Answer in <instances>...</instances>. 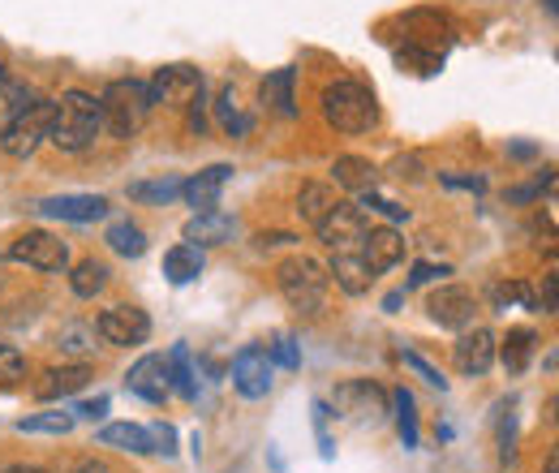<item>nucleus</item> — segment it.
Wrapping results in <instances>:
<instances>
[{"instance_id": "20e7f679", "label": "nucleus", "mask_w": 559, "mask_h": 473, "mask_svg": "<svg viewBox=\"0 0 559 473\" xmlns=\"http://www.w3.org/2000/svg\"><path fill=\"white\" fill-rule=\"evenodd\" d=\"M323 117H328V126L341 130V134H366V130L379 121L374 91L361 86V82H349V78L332 82V86L323 91Z\"/></svg>"}, {"instance_id": "2eb2a0df", "label": "nucleus", "mask_w": 559, "mask_h": 473, "mask_svg": "<svg viewBox=\"0 0 559 473\" xmlns=\"http://www.w3.org/2000/svg\"><path fill=\"white\" fill-rule=\"evenodd\" d=\"M126 388H130V397H139L146 405H164L168 401V366H164V357L159 353L139 357L130 366V375H126Z\"/></svg>"}, {"instance_id": "ea45409f", "label": "nucleus", "mask_w": 559, "mask_h": 473, "mask_svg": "<svg viewBox=\"0 0 559 473\" xmlns=\"http://www.w3.org/2000/svg\"><path fill=\"white\" fill-rule=\"evenodd\" d=\"M361 206H370V211H379V215H388V220H409V206L392 203V199H379L374 190H366V203Z\"/></svg>"}, {"instance_id": "09e8293b", "label": "nucleus", "mask_w": 559, "mask_h": 473, "mask_svg": "<svg viewBox=\"0 0 559 473\" xmlns=\"http://www.w3.org/2000/svg\"><path fill=\"white\" fill-rule=\"evenodd\" d=\"M73 473H108V470H104V465H95V461H86V465H78Z\"/></svg>"}, {"instance_id": "e433bc0d", "label": "nucleus", "mask_w": 559, "mask_h": 473, "mask_svg": "<svg viewBox=\"0 0 559 473\" xmlns=\"http://www.w3.org/2000/svg\"><path fill=\"white\" fill-rule=\"evenodd\" d=\"M328 417H332V405H328V401H314V430H319V452H323V461L336 457L332 435H328Z\"/></svg>"}, {"instance_id": "a211bd4d", "label": "nucleus", "mask_w": 559, "mask_h": 473, "mask_svg": "<svg viewBox=\"0 0 559 473\" xmlns=\"http://www.w3.org/2000/svg\"><path fill=\"white\" fill-rule=\"evenodd\" d=\"M233 233H237V220H228L224 211H194V215L186 220V241L199 246V250L233 241Z\"/></svg>"}, {"instance_id": "3c124183", "label": "nucleus", "mask_w": 559, "mask_h": 473, "mask_svg": "<svg viewBox=\"0 0 559 473\" xmlns=\"http://www.w3.org/2000/svg\"><path fill=\"white\" fill-rule=\"evenodd\" d=\"M0 91H4V66H0Z\"/></svg>"}, {"instance_id": "f257e3e1", "label": "nucleus", "mask_w": 559, "mask_h": 473, "mask_svg": "<svg viewBox=\"0 0 559 473\" xmlns=\"http://www.w3.org/2000/svg\"><path fill=\"white\" fill-rule=\"evenodd\" d=\"M99 130H104L99 99L86 95V91H66L61 104H57V121H52L48 142H57L66 155H82L86 146H95Z\"/></svg>"}, {"instance_id": "9b49d317", "label": "nucleus", "mask_w": 559, "mask_h": 473, "mask_svg": "<svg viewBox=\"0 0 559 473\" xmlns=\"http://www.w3.org/2000/svg\"><path fill=\"white\" fill-rule=\"evenodd\" d=\"M314 228H319V241H323L328 250H353V246H361V237H366V215H361V206L336 203Z\"/></svg>"}, {"instance_id": "412c9836", "label": "nucleus", "mask_w": 559, "mask_h": 473, "mask_svg": "<svg viewBox=\"0 0 559 473\" xmlns=\"http://www.w3.org/2000/svg\"><path fill=\"white\" fill-rule=\"evenodd\" d=\"M332 181H336L341 190L366 194V190L379 186V168H374L370 159H361V155H341V159L332 164Z\"/></svg>"}, {"instance_id": "de8ad7c7", "label": "nucleus", "mask_w": 559, "mask_h": 473, "mask_svg": "<svg viewBox=\"0 0 559 473\" xmlns=\"http://www.w3.org/2000/svg\"><path fill=\"white\" fill-rule=\"evenodd\" d=\"M4 473H48V470H39V465H9Z\"/></svg>"}, {"instance_id": "423d86ee", "label": "nucleus", "mask_w": 559, "mask_h": 473, "mask_svg": "<svg viewBox=\"0 0 559 473\" xmlns=\"http://www.w3.org/2000/svg\"><path fill=\"white\" fill-rule=\"evenodd\" d=\"M276 375V362L263 344H246L237 357H233V388L246 397V401H263L272 392V379Z\"/></svg>"}, {"instance_id": "ddd939ff", "label": "nucleus", "mask_w": 559, "mask_h": 473, "mask_svg": "<svg viewBox=\"0 0 559 473\" xmlns=\"http://www.w3.org/2000/svg\"><path fill=\"white\" fill-rule=\"evenodd\" d=\"M31 211L48 220H66V224H95L108 215V199L104 194H52V199H39Z\"/></svg>"}, {"instance_id": "1a4fd4ad", "label": "nucleus", "mask_w": 559, "mask_h": 473, "mask_svg": "<svg viewBox=\"0 0 559 473\" xmlns=\"http://www.w3.org/2000/svg\"><path fill=\"white\" fill-rule=\"evenodd\" d=\"M426 315H430L439 328H448V332H465V328H474L478 297H474L469 288H461V284H443V288L430 293Z\"/></svg>"}, {"instance_id": "c756f323", "label": "nucleus", "mask_w": 559, "mask_h": 473, "mask_svg": "<svg viewBox=\"0 0 559 473\" xmlns=\"http://www.w3.org/2000/svg\"><path fill=\"white\" fill-rule=\"evenodd\" d=\"M121 259H142L146 255V237H142L139 224H130V220H117L112 228H108V237H104Z\"/></svg>"}, {"instance_id": "f3484780", "label": "nucleus", "mask_w": 559, "mask_h": 473, "mask_svg": "<svg viewBox=\"0 0 559 473\" xmlns=\"http://www.w3.org/2000/svg\"><path fill=\"white\" fill-rule=\"evenodd\" d=\"M361 259H366V268L374 271V275H383V271H392L401 259H405V241H401V233L396 228H366V237H361Z\"/></svg>"}, {"instance_id": "f8f14e48", "label": "nucleus", "mask_w": 559, "mask_h": 473, "mask_svg": "<svg viewBox=\"0 0 559 473\" xmlns=\"http://www.w3.org/2000/svg\"><path fill=\"white\" fill-rule=\"evenodd\" d=\"M207 82H203V73L194 66H164L155 69V78H151V99L155 104H190L199 91H203Z\"/></svg>"}, {"instance_id": "f03ea898", "label": "nucleus", "mask_w": 559, "mask_h": 473, "mask_svg": "<svg viewBox=\"0 0 559 473\" xmlns=\"http://www.w3.org/2000/svg\"><path fill=\"white\" fill-rule=\"evenodd\" d=\"M155 108L146 82L139 78H117L104 86L99 95V117H104V130L112 138H134L146 126V113Z\"/></svg>"}, {"instance_id": "f704fd0d", "label": "nucleus", "mask_w": 559, "mask_h": 473, "mask_svg": "<svg viewBox=\"0 0 559 473\" xmlns=\"http://www.w3.org/2000/svg\"><path fill=\"white\" fill-rule=\"evenodd\" d=\"M26 379V357L13 344H0V392H13Z\"/></svg>"}, {"instance_id": "c85d7f7f", "label": "nucleus", "mask_w": 559, "mask_h": 473, "mask_svg": "<svg viewBox=\"0 0 559 473\" xmlns=\"http://www.w3.org/2000/svg\"><path fill=\"white\" fill-rule=\"evenodd\" d=\"M215 117H219V130H224L228 138L250 134V117L241 113V104H237V91H233V86H219V99H215Z\"/></svg>"}, {"instance_id": "8fccbe9b", "label": "nucleus", "mask_w": 559, "mask_h": 473, "mask_svg": "<svg viewBox=\"0 0 559 473\" xmlns=\"http://www.w3.org/2000/svg\"><path fill=\"white\" fill-rule=\"evenodd\" d=\"M547 473H559V457H556V452L547 457Z\"/></svg>"}, {"instance_id": "7ed1b4c3", "label": "nucleus", "mask_w": 559, "mask_h": 473, "mask_svg": "<svg viewBox=\"0 0 559 473\" xmlns=\"http://www.w3.org/2000/svg\"><path fill=\"white\" fill-rule=\"evenodd\" d=\"M276 284H280V293L288 297L293 310H301V315H323L332 275H328L323 263H314L310 255H293V259H284L276 268Z\"/></svg>"}, {"instance_id": "aec40b11", "label": "nucleus", "mask_w": 559, "mask_h": 473, "mask_svg": "<svg viewBox=\"0 0 559 473\" xmlns=\"http://www.w3.org/2000/svg\"><path fill=\"white\" fill-rule=\"evenodd\" d=\"M86 383H91V366H86V362H78V366H57V370L44 375V383H35V397H39V401H61V397L82 392Z\"/></svg>"}, {"instance_id": "0eeeda50", "label": "nucleus", "mask_w": 559, "mask_h": 473, "mask_svg": "<svg viewBox=\"0 0 559 473\" xmlns=\"http://www.w3.org/2000/svg\"><path fill=\"white\" fill-rule=\"evenodd\" d=\"M9 259H13V263H26V268H35V271H66L70 268V246H66L61 237L44 233V228H31V233H22V237L9 246Z\"/></svg>"}, {"instance_id": "5701e85b", "label": "nucleus", "mask_w": 559, "mask_h": 473, "mask_svg": "<svg viewBox=\"0 0 559 473\" xmlns=\"http://www.w3.org/2000/svg\"><path fill=\"white\" fill-rule=\"evenodd\" d=\"M164 366H168V392H177L181 401H199V375L190 366V348L186 344H173L168 357H164Z\"/></svg>"}, {"instance_id": "6e6552de", "label": "nucleus", "mask_w": 559, "mask_h": 473, "mask_svg": "<svg viewBox=\"0 0 559 473\" xmlns=\"http://www.w3.org/2000/svg\"><path fill=\"white\" fill-rule=\"evenodd\" d=\"M332 409L345 417V422H379L388 413V392L370 379H349L336 388L332 397Z\"/></svg>"}, {"instance_id": "2f4dec72", "label": "nucleus", "mask_w": 559, "mask_h": 473, "mask_svg": "<svg viewBox=\"0 0 559 473\" xmlns=\"http://www.w3.org/2000/svg\"><path fill=\"white\" fill-rule=\"evenodd\" d=\"M108 275L112 271L104 268V263H95V259H86V263H78L70 275V288L78 297H95V293H104L108 288Z\"/></svg>"}, {"instance_id": "b1692460", "label": "nucleus", "mask_w": 559, "mask_h": 473, "mask_svg": "<svg viewBox=\"0 0 559 473\" xmlns=\"http://www.w3.org/2000/svg\"><path fill=\"white\" fill-rule=\"evenodd\" d=\"M207 268V259H203V250L199 246H190V241H181V246H173L168 255H164V275H168V284H190V280H199Z\"/></svg>"}, {"instance_id": "a878e982", "label": "nucleus", "mask_w": 559, "mask_h": 473, "mask_svg": "<svg viewBox=\"0 0 559 473\" xmlns=\"http://www.w3.org/2000/svg\"><path fill=\"white\" fill-rule=\"evenodd\" d=\"M336 203H341V194H336V186H328V181H306V186L297 190V215H301L306 224H319Z\"/></svg>"}, {"instance_id": "4be33fe9", "label": "nucleus", "mask_w": 559, "mask_h": 473, "mask_svg": "<svg viewBox=\"0 0 559 473\" xmlns=\"http://www.w3.org/2000/svg\"><path fill=\"white\" fill-rule=\"evenodd\" d=\"M293 69H276L272 78H263V86H259V95H263V108L267 113H276L284 121H293L297 117V99H293Z\"/></svg>"}, {"instance_id": "4468645a", "label": "nucleus", "mask_w": 559, "mask_h": 473, "mask_svg": "<svg viewBox=\"0 0 559 473\" xmlns=\"http://www.w3.org/2000/svg\"><path fill=\"white\" fill-rule=\"evenodd\" d=\"M495 332L490 328H465L461 340H456V348H452V357H456V370L461 375H469V379H483L490 366H495Z\"/></svg>"}, {"instance_id": "58836bf2", "label": "nucleus", "mask_w": 559, "mask_h": 473, "mask_svg": "<svg viewBox=\"0 0 559 473\" xmlns=\"http://www.w3.org/2000/svg\"><path fill=\"white\" fill-rule=\"evenodd\" d=\"M146 430H151V448H155V452H164V457L177 452V430H173L168 422H155V426H146Z\"/></svg>"}, {"instance_id": "39448f33", "label": "nucleus", "mask_w": 559, "mask_h": 473, "mask_svg": "<svg viewBox=\"0 0 559 473\" xmlns=\"http://www.w3.org/2000/svg\"><path fill=\"white\" fill-rule=\"evenodd\" d=\"M52 121H57V104H52V99H31V104L13 108V117H9L4 130H0L4 155H13V159H31V155L48 142Z\"/></svg>"}, {"instance_id": "603ef678", "label": "nucleus", "mask_w": 559, "mask_h": 473, "mask_svg": "<svg viewBox=\"0 0 559 473\" xmlns=\"http://www.w3.org/2000/svg\"><path fill=\"white\" fill-rule=\"evenodd\" d=\"M547 9H551V13H556V0H547Z\"/></svg>"}, {"instance_id": "dca6fc26", "label": "nucleus", "mask_w": 559, "mask_h": 473, "mask_svg": "<svg viewBox=\"0 0 559 473\" xmlns=\"http://www.w3.org/2000/svg\"><path fill=\"white\" fill-rule=\"evenodd\" d=\"M233 181V164H211L203 173H194L190 181H181V199L194 211H219V190Z\"/></svg>"}, {"instance_id": "37998d69", "label": "nucleus", "mask_w": 559, "mask_h": 473, "mask_svg": "<svg viewBox=\"0 0 559 473\" xmlns=\"http://www.w3.org/2000/svg\"><path fill=\"white\" fill-rule=\"evenodd\" d=\"M73 417H86V422H99L108 413V397H95V401H82V405L70 409Z\"/></svg>"}, {"instance_id": "4c0bfd02", "label": "nucleus", "mask_w": 559, "mask_h": 473, "mask_svg": "<svg viewBox=\"0 0 559 473\" xmlns=\"http://www.w3.org/2000/svg\"><path fill=\"white\" fill-rule=\"evenodd\" d=\"M267 353H272V362L284 366V370H297V366H301V348H297V340L293 336H280Z\"/></svg>"}, {"instance_id": "c9c22d12", "label": "nucleus", "mask_w": 559, "mask_h": 473, "mask_svg": "<svg viewBox=\"0 0 559 473\" xmlns=\"http://www.w3.org/2000/svg\"><path fill=\"white\" fill-rule=\"evenodd\" d=\"M401 362H405V366H409V370H414L418 379H426L430 388H439V392H448V379H443V370H435V366H430L426 357H418V353H401Z\"/></svg>"}, {"instance_id": "9d476101", "label": "nucleus", "mask_w": 559, "mask_h": 473, "mask_svg": "<svg viewBox=\"0 0 559 473\" xmlns=\"http://www.w3.org/2000/svg\"><path fill=\"white\" fill-rule=\"evenodd\" d=\"M95 336H104L117 348H139V344L151 340V319L139 306H112V310H104L95 319Z\"/></svg>"}, {"instance_id": "bb28decb", "label": "nucleus", "mask_w": 559, "mask_h": 473, "mask_svg": "<svg viewBox=\"0 0 559 473\" xmlns=\"http://www.w3.org/2000/svg\"><path fill=\"white\" fill-rule=\"evenodd\" d=\"M99 444H104V448H121V452H139V457L155 452V448H151V430H146V426H134V422H112V426H104V430H99Z\"/></svg>"}, {"instance_id": "7c9ffc66", "label": "nucleus", "mask_w": 559, "mask_h": 473, "mask_svg": "<svg viewBox=\"0 0 559 473\" xmlns=\"http://www.w3.org/2000/svg\"><path fill=\"white\" fill-rule=\"evenodd\" d=\"M130 199H134V203L168 206L173 199H181V181H177V177H159V181H134V186H130Z\"/></svg>"}, {"instance_id": "a18cd8bd", "label": "nucleus", "mask_w": 559, "mask_h": 473, "mask_svg": "<svg viewBox=\"0 0 559 473\" xmlns=\"http://www.w3.org/2000/svg\"><path fill=\"white\" fill-rule=\"evenodd\" d=\"M288 241H297V237H293V233H263V237H259L263 250H267V246H288Z\"/></svg>"}, {"instance_id": "c03bdc74", "label": "nucleus", "mask_w": 559, "mask_h": 473, "mask_svg": "<svg viewBox=\"0 0 559 473\" xmlns=\"http://www.w3.org/2000/svg\"><path fill=\"white\" fill-rule=\"evenodd\" d=\"M439 181H443V186H456V190H474V194H483V190H487V181H483V177H456V173H443Z\"/></svg>"}, {"instance_id": "6ab92c4d", "label": "nucleus", "mask_w": 559, "mask_h": 473, "mask_svg": "<svg viewBox=\"0 0 559 473\" xmlns=\"http://www.w3.org/2000/svg\"><path fill=\"white\" fill-rule=\"evenodd\" d=\"M328 275H332L349 297H361V293L374 284V271L366 268V259H361V250H357V246H353V250H336V259H332Z\"/></svg>"}, {"instance_id": "cd10ccee", "label": "nucleus", "mask_w": 559, "mask_h": 473, "mask_svg": "<svg viewBox=\"0 0 559 473\" xmlns=\"http://www.w3.org/2000/svg\"><path fill=\"white\" fill-rule=\"evenodd\" d=\"M392 405H396V435H401V444L414 452L418 448V405H414V392L409 388H396L392 392Z\"/></svg>"}, {"instance_id": "473e14b6", "label": "nucleus", "mask_w": 559, "mask_h": 473, "mask_svg": "<svg viewBox=\"0 0 559 473\" xmlns=\"http://www.w3.org/2000/svg\"><path fill=\"white\" fill-rule=\"evenodd\" d=\"M396 66L409 69V73H418V78H435V73L443 69V52H430V48H418V44H405V48L396 52Z\"/></svg>"}, {"instance_id": "49530a36", "label": "nucleus", "mask_w": 559, "mask_h": 473, "mask_svg": "<svg viewBox=\"0 0 559 473\" xmlns=\"http://www.w3.org/2000/svg\"><path fill=\"white\" fill-rule=\"evenodd\" d=\"M405 293H409V288H401V293H388V297H383V310H388V315H396V310L405 306Z\"/></svg>"}, {"instance_id": "393cba45", "label": "nucleus", "mask_w": 559, "mask_h": 473, "mask_svg": "<svg viewBox=\"0 0 559 473\" xmlns=\"http://www.w3.org/2000/svg\"><path fill=\"white\" fill-rule=\"evenodd\" d=\"M534 344H538V336H534L530 328H512V332L503 336V344H495V357L503 362L508 375H521V370L530 366V357H534Z\"/></svg>"}, {"instance_id": "72a5a7b5", "label": "nucleus", "mask_w": 559, "mask_h": 473, "mask_svg": "<svg viewBox=\"0 0 559 473\" xmlns=\"http://www.w3.org/2000/svg\"><path fill=\"white\" fill-rule=\"evenodd\" d=\"M73 413H35V417H22L17 430L22 435H70L73 430Z\"/></svg>"}, {"instance_id": "79ce46f5", "label": "nucleus", "mask_w": 559, "mask_h": 473, "mask_svg": "<svg viewBox=\"0 0 559 473\" xmlns=\"http://www.w3.org/2000/svg\"><path fill=\"white\" fill-rule=\"evenodd\" d=\"M439 275H452V268H435V263H414V275H409V284H405V288H421V284H430V280H439Z\"/></svg>"}, {"instance_id": "a19ab883", "label": "nucleus", "mask_w": 559, "mask_h": 473, "mask_svg": "<svg viewBox=\"0 0 559 473\" xmlns=\"http://www.w3.org/2000/svg\"><path fill=\"white\" fill-rule=\"evenodd\" d=\"M203 91H207V86H203ZM203 91L190 99V130L199 138L207 134V95H203Z\"/></svg>"}]
</instances>
